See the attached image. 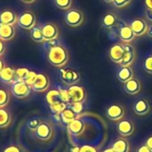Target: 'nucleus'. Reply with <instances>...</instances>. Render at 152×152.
<instances>
[{
  "label": "nucleus",
  "instance_id": "obj_1",
  "mask_svg": "<svg viewBox=\"0 0 152 152\" xmlns=\"http://www.w3.org/2000/svg\"><path fill=\"white\" fill-rule=\"evenodd\" d=\"M47 61L54 67L62 68L69 61V53L64 46L56 45L49 48L47 53Z\"/></svg>",
  "mask_w": 152,
  "mask_h": 152
},
{
  "label": "nucleus",
  "instance_id": "obj_2",
  "mask_svg": "<svg viewBox=\"0 0 152 152\" xmlns=\"http://www.w3.org/2000/svg\"><path fill=\"white\" fill-rule=\"evenodd\" d=\"M85 20V15L82 11L78 9L71 8L65 13V22L71 28H77L83 24Z\"/></svg>",
  "mask_w": 152,
  "mask_h": 152
},
{
  "label": "nucleus",
  "instance_id": "obj_3",
  "mask_svg": "<svg viewBox=\"0 0 152 152\" xmlns=\"http://www.w3.org/2000/svg\"><path fill=\"white\" fill-rule=\"evenodd\" d=\"M32 88L25 81H16L12 84V94L18 99H24L28 97Z\"/></svg>",
  "mask_w": 152,
  "mask_h": 152
},
{
  "label": "nucleus",
  "instance_id": "obj_4",
  "mask_svg": "<svg viewBox=\"0 0 152 152\" xmlns=\"http://www.w3.org/2000/svg\"><path fill=\"white\" fill-rule=\"evenodd\" d=\"M60 77L61 81L68 86H72L76 85L79 79H80V75L79 73L72 69H63L61 68L60 69Z\"/></svg>",
  "mask_w": 152,
  "mask_h": 152
},
{
  "label": "nucleus",
  "instance_id": "obj_5",
  "mask_svg": "<svg viewBox=\"0 0 152 152\" xmlns=\"http://www.w3.org/2000/svg\"><path fill=\"white\" fill-rule=\"evenodd\" d=\"M17 23L20 28L30 30L32 28L36 26L37 19L32 12H24L19 16Z\"/></svg>",
  "mask_w": 152,
  "mask_h": 152
},
{
  "label": "nucleus",
  "instance_id": "obj_6",
  "mask_svg": "<svg viewBox=\"0 0 152 152\" xmlns=\"http://www.w3.org/2000/svg\"><path fill=\"white\" fill-rule=\"evenodd\" d=\"M50 86V80L47 75L44 73H39L37 75V77L34 83L31 85V88L33 91L37 93H44L48 90Z\"/></svg>",
  "mask_w": 152,
  "mask_h": 152
},
{
  "label": "nucleus",
  "instance_id": "obj_7",
  "mask_svg": "<svg viewBox=\"0 0 152 152\" xmlns=\"http://www.w3.org/2000/svg\"><path fill=\"white\" fill-rule=\"evenodd\" d=\"M68 92L69 94L70 103L83 102L86 100V91L82 86H80L78 85L69 86V87L68 88Z\"/></svg>",
  "mask_w": 152,
  "mask_h": 152
},
{
  "label": "nucleus",
  "instance_id": "obj_8",
  "mask_svg": "<svg viewBox=\"0 0 152 152\" xmlns=\"http://www.w3.org/2000/svg\"><path fill=\"white\" fill-rule=\"evenodd\" d=\"M108 53H109V58L113 62L118 63V64H121V62L123 61V58H124V54H125L124 45L120 44V43L114 44L109 49Z\"/></svg>",
  "mask_w": 152,
  "mask_h": 152
},
{
  "label": "nucleus",
  "instance_id": "obj_9",
  "mask_svg": "<svg viewBox=\"0 0 152 152\" xmlns=\"http://www.w3.org/2000/svg\"><path fill=\"white\" fill-rule=\"evenodd\" d=\"M106 116L112 121H119L123 119L125 116V109L120 104H112L106 110Z\"/></svg>",
  "mask_w": 152,
  "mask_h": 152
},
{
  "label": "nucleus",
  "instance_id": "obj_10",
  "mask_svg": "<svg viewBox=\"0 0 152 152\" xmlns=\"http://www.w3.org/2000/svg\"><path fill=\"white\" fill-rule=\"evenodd\" d=\"M42 32L44 35V38L45 41H52V40H55L58 36H59V28L53 22H47L45 23L42 26Z\"/></svg>",
  "mask_w": 152,
  "mask_h": 152
},
{
  "label": "nucleus",
  "instance_id": "obj_11",
  "mask_svg": "<svg viewBox=\"0 0 152 152\" xmlns=\"http://www.w3.org/2000/svg\"><path fill=\"white\" fill-rule=\"evenodd\" d=\"M130 27L134 31L135 37H142L145 35L149 29V25L147 24L146 20L142 18L134 19L130 23Z\"/></svg>",
  "mask_w": 152,
  "mask_h": 152
},
{
  "label": "nucleus",
  "instance_id": "obj_12",
  "mask_svg": "<svg viewBox=\"0 0 152 152\" xmlns=\"http://www.w3.org/2000/svg\"><path fill=\"white\" fill-rule=\"evenodd\" d=\"M35 135L41 141H48L53 135V127L46 122H42L35 131Z\"/></svg>",
  "mask_w": 152,
  "mask_h": 152
},
{
  "label": "nucleus",
  "instance_id": "obj_13",
  "mask_svg": "<svg viewBox=\"0 0 152 152\" xmlns=\"http://www.w3.org/2000/svg\"><path fill=\"white\" fill-rule=\"evenodd\" d=\"M117 131L122 136H130L134 131V125L129 119H121L117 124Z\"/></svg>",
  "mask_w": 152,
  "mask_h": 152
},
{
  "label": "nucleus",
  "instance_id": "obj_14",
  "mask_svg": "<svg viewBox=\"0 0 152 152\" xmlns=\"http://www.w3.org/2000/svg\"><path fill=\"white\" fill-rule=\"evenodd\" d=\"M124 47H125V54L120 65L125 67H129L134 63L135 60L136 52L134 47L131 44H124Z\"/></svg>",
  "mask_w": 152,
  "mask_h": 152
},
{
  "label": "nucleus",
  "instance_id": "obj_15",
  "mask_svg": "<svg viewBox=\"0 0 152 152\" xmlns=\"http://www.w3.org/2000/svg\"><path fill=\"white\" fill-rule=\"evenodd\" d=\"M118 37L125 44H130L134 39L135 35L132 30L130 25L123 23V25L119 27L118 29Z\"/></svg>",
  "mask_w": 152,
  "mask_h": 152
},
{
  "label": "nucleus",
  "instance_id": "obj_16",
  "mask_svg": "<svg viewBox=\"0 0 152 152\" xmlns=\"http://www.w3.org/2000/svg\"><path fill=\"white\" fill-rule=\"evenodd\" d=\"M151 110V105L149 102L144 98H140L134 103V111L138 116H144Z\"/></svg>",
  "mask_w": 152,
  "mask_h": 152
},
{
  "label": "nucleus",
  "instance_id": "obj_17",
  "mask_svg": "<svg viewBox=\"0 0 152 152\" xmlns=\"http://www.w3.org/2000/svg\"><path fill=\"white\" fill-rule=\"evenodd\" d=\"M101 22H102V26L107 29H111V28H114L116 27H118V16L111 12H106L102 20H101Z\"/></svg>",
  "mask_w": 152,
  "mask_h": 152
},
{
  "label": "nucleus",
  "instance_id": "obj_18",
  "mask_svg": "<svg viewBox=\"0 0 152 152\" xmlns=\"http://www.w3.org/2000/svg\"><path fill=\"white\" fill-rule=\"evenodd\" d=\"M85 127H86L85 123L79 118H77L71 121L70 123L68 124V126H67L69 133L73 136L81 135L85 131Z\"/></svg>",
  "mask_w": 152,
  "mask_h": 152
},
{
  "label": "nucleus",
  "instance_id": "obj_19",
  "mask_svg": "<svg viewBox=\"0 0 152 152\" xmlns=\"http://www.w3.org/2000/svg\"><path fill=\"white\" fill-rule=\"evenodd\" d=\"M141 88H142L141 82L134 77H133L132 79L128 80L124 84L125 91L130 95H136L141 91Z\"/></svg>",
  "mask_w": 152,
  "mask_h": 152
},
{
  "label": "nucleus",
  "instance_id": "obj_20",
  "mask_svg": "<svg viewBox=\"0 0 152 152\" xmlns=\"http://www.w3.org/2000/svg\"><path fill=\"white\" fill-rule=\"evenodd\" d=\"M17 21H18V18L13 11L7 9L0 12V23L13 26V24H15Z\"/></svg>",
  "mask_w": 152,
  "mask_h": 152
},
{
  "label": "nucleus",
  "instance_id": "obj_21",
  "mask_svg": "<svg viewBox=\"0 0 152 152\" xmlns=\"http://www.w3.org/2000/svg\"><path fill=\"white\" fill-rule=\"evenodd\" d=\"M117 77L121 83L125 84L126 82H127L128 80L134 77V70L131 68V66L129 67L121 66L117 71Z\"/></svg>",
  "mask_w": 152,
  "mask_h": 152
},
{
  "label": "nucleus",
  "instance_id": "obj_22",
  "mask_svg": "<svg viewBox=\"0 0 152 152\" xmlns=\"http://www.w3.org/2000/svg\"><path fill=\"white\" fill-rule=\"evenodd\" d=\"M0 80L5 84H12L16 81L15 69L12 67H4L0 73Z\"/></svg>",
  "mask_w": 152,
  "mask_h": 152
},
{
  "label": "nucleus",
  "instance_id": "obj_23",
  "mask_svg": "<svg viewBox=\"0 0 152 152\" xmlns=\"http://www.w3.org/2000/svg\"><path fill=\"white\" fill-rule=\"evenodd\" d=\"M15 35V30L12 25L0 23V39L3 41L11 40Z\"/></svg>",
  "mask_w": 152,
  "mask_h": 152
},
{
  "label": "nucleus",
  "instance_id": "obj_24",
  "mask_svg": "<svg viewBox=\"0 0 152 152\" xmlns=\"http://www.w3.org/2000/svg\"><path fill=\"white\" fill-rule=\"evenodd\" d=\"M45 100H46L47 103L49 104V106L63 102L61 97L60 91L56 90V89H52V90L48 91L46 95H45Z\"/></svg>",
  "mask_w": 152,
  "mask_h": 152
},
{
  "label": "nucleus",
  "instance_id": "obj_25",
  "mask_svg": "<svg viewBox=\"0 0 152 152\" xmlns=\"http://www.w3.org/2000/svg\"><path fill=\"white\" fill-rule=\"evenodd\" d=\"M112 149L116 152H129L130 145L125 138H118L113 143Z\"/></svg>",
  "mask_w": 152,
  "mask_h": 152
},
{
  "label": "nucleus",
  "instance_id": "obj_26",
  "mask_svg": "<svg viewBox=\"0 0 152 152\" xmlns=\"http://www.w3.org/2000/svg\"><path fill=\"white\" fill-rule=\"evenodd\" d=\"M30 37L34 42L37 43H43L45 42V38H44V35L42 32V27H38V26H35L34 28H32L30 29L29 32Z\"/></svg>",
  "mask_w": 152,
  "mask_h": 152
},
{
  "label": "nucleus",
  "instance_id": "obj_27",
  "mask_svg": "<svg viewBox=\"0 0 152 152\" xmlns=\"http://www.w3.org/2000/svg\"><path fill=\"white\" fill-rule=\"evenodd\" d=\"M61 118L62 122H64L65 124H69L71 121L78 118V115L76 114L70 108H67L61 113Z\"/></svg>",
  "mask_w": 152,
  "mask_h": 152
},
{
  "label": "nucleus",
  "instance_id": "obj_28",
  "mask_svg": "<svg viewBox=\"0 0 152 152\" xmlns=\"http://www.w3.org/2000/svg\"><path fill=\"white\" fill-rule=\"evenodd\" d=\"M12 118L7 110L4 108H0V128L7 127L11 123Z\"/></svg>",
  "mask_w": 152,
  "mask_h": 152
},
{
  "label": "nucleus",
  "instance_id": "obj_29",
  "mask_svg": "<svg viewBox=\"0 0 152 152\" xmlns=\"http://www.w3.org/2000/svg\"><path fill=\"white\" fill-rule=\"evenodd\" d=\"M29 69L27 68H18L15 69V77H16V81H25L28 73H29ZM15 81V82H16Z\"/></svg>",
  "mask_w": 152,
  "mask_h": 152
},
{
  "label": "nucleus",
  "instance_id": "obj_30",
  "mask_svg": "<svg viewBox=\"0 0 152 152\" xmlns=\"http://www.w3.org/2000/svg\"><path fill=\"white\" fill-rule=\"evenodd\" d=\"M50 110L53 114H61L64 110H66L68 108V104L64 102H59V103H55L53 105H50Z\"/></svg>",
  "mask_w": 152,
  "mask_h": 152
},
{
  "label": "nucleus",
  "instance_id": "obj_31",
  "mask_svg": "<svg viewBox=\"0 0 152 152\" xmlns=\"http://www.w3.org/2000/svg\"><path fill=\"white\" fill-rule=\"evenodd\" d=\"M10 101V94L4 89H0V108H4L8 105Z\"/></svg>",
  "mask_w": 152,
  "mask_h": 152
},
{
  "label": "nucleus",
  "instance_id": "obj_32",
  "mask_svg": "<svg viewBox=\"0 0 152 152\" xmlns=\"http://www.w3.org/2000/svg\"><path fill=\"white\" fill-rule=\"evenodd\" d=\"M55 5L61 10H69L72 6V0H54Z\"/></svg>",
  "mask_w": 152,
  "mask_h": 152
},
{
  "label": "nucleus",
  "instance_id": "obj_33",
  "mask_svg": "<svg viewBox=\"0 0 152 152\" xmlns=\"http://www.w3.org/2000/svg\"><path fill=\"white\" fill-rule=\"evenodd\" d=\"M41 123H42V122L40 121L39 118H30V119L28 121L27 126H28V127L29 130L35 132Z\"/></svg>",
  "mask_w": 152,
  "mask_h": 152
},
{
  "label": "nucleus",
  "instance_id": "obj_34",
  "mask_svg": "<svg viewBox=\"0 0 152 152\" xmlns=\"http://www.w3.org/2000/svg\"><path fill=\"white\" fill-rule=\"evenodd\" d=\"M143 69L146 72L152 74V56H148L143 61Z\"/></svg>",
  "mask_w": 152,
  "mask_h": 152
},
{
  "label": "nucleus",
  "instance_id": "obj_35",
  "mask_svg": "<svg viewBox=\"0 0 152 152\" xmlns=\"http://www.w3.org/2000/svg\"><path fill=\"white\" fill-rule=\"evenodd\" d=\"M132 0H113L112 4L116 8H124L131 4Z\"/></svg>",
  "mask_w": 152,
  "mask_h": 152
},
{
  "label": "nucleus",
  "instance_id": "obj_36",
  "mask_svg": "<svg viewBox=\"0 0 152 152\" xmlns=\"http://www.w3.org/2000/svg\"><path fill=\"white\" fill-rule=\"evenodd\" d=\"M69 108L76 113V114H79L82 112L83 110V103L82 102H74V103H70L69 104Z\"/></svg>",
  "mask_w": 152,
  "mask_h": 152
},
{
  "label": "nucleus",
  "instance_id": "obj_37",
  "mask_svg": "<svg viewBox=\"0 0 152 152\" xmlns=\"http://www.w3.org/2000/svg\"><path fill=\"white\" fill-rule=\"evenodd\" d=\"M59 91H60L61 97L62 101L64 102H66L67 104H69L70 103V99H69V94L68 89L67 90H65V89H59Z\"/></svg>",
  "mask_w": 152,
  "mask_h": 152
},
{
  "label": "nucleus",
  "instance_id": "obj_38",
  "mask_svg": "<svg viewBox=\"0 0 152 152\" xmlns=\"http://www.w3.org/2000/svg\"><path fill=\"white\" fill-rule=\"evenodd\" d=\"M37 73H36L35 71L30 70L28 75V77H27V78H26V80H25V82L31 86V85L34 83V81H35V79L37 77Z\"/></svg>",
  "mask_w": 152,
  "mask_h": 152
},
{
  "label": "nucleus",
  "instance_id": "obj_39",
  "mask_svg": "<svg viewBox=\"0 0 152 152\" xmlns=\"http://www.w3.org/2000/svg\"><path fill=\"white\" fill-rule=\"evenodd\" d=\"M3 152H22L21 149L19 146L16 145H10L8 147H6Z\"/></svg>",
  "mask_w": 152,
  "mask_h": 152
},
{
  "label": "nucleus",
  "instance_id": "obj_40",
  "mask_svg": "<svg viewBox=\"0 0 152 152\" xmlns=\"http://www.w3.org/2000/svg\"><path fill=\"white\" fill-rule=\"evenodd\" d=\"M79 152H98V151L91 145H84L80 148Z\"/></svg>",
  "mask_w": 152,
  "mask_h": 152
},
{
  "label": "nucleus",
  "instance_id": "obj_41",
  "mask_svg": "<svg viewBox=\"0 0 152 152\" xmlns=\"http://www.w3.org/2000/svg\"><path fill=\"white\" fill-rule=\"evenodd\" d=\"M136 152H152V151L146 145V144H144V145H141L138 149H137V151Z\"/></svg>",
  "mask_w": 152,
  "mask_h": 152
},
{
  "label": "nucleus",
  "instance_id": "obj_42",
  "mask_svg": "<svg viewBox=\"0 0 152 152\" xmlns=\"http://www.w3.org/2000/svg\"><path fill=\"white\" fill-rule=\"evenodd\" d=\"M145 14H146V18L148 19V20H150L152 23V10L151 9H146V12H145Z\"/></svg>",
  "mask_w": 152,
  "mask_h": 152
},
{
  "label": "nucleus",
  "instance_id": "obj_43",
  "mask_svg": "<svg viewBox=\"0 0 152 152\" xmlns=\"http://www.w3.org/2000/svg\"><path fill=\"white\" fill-rule=\"evenodd\" d=\"M145 144L152 151V135H151L150 137H148V139L145 142Z\"/></svg>",
  "mask_w": 152,
  "mask_h": 152
},
{
  "label": "nucleus",
  "instance_id": "obj_44",
  "mask_svg": "<svg viewBox=\"0 0 152 152\" xmlns=\"http://www.w3.org/2000/svg\"><path fill=\"white\" fill-rule=\"evenodd\" d=\"M144 4L147 7V9L152 10V0H144Z\"/></svg>",
  "mask_w": 152,
  "mask_h": 152
},
{
  "label": "nucleus",
  "instance_id": "obj_45",
  "mask_svg": "<svg viewBox=\"0 0 152 152\" xmlns=\"http://www.w3.org/2000/svg\"><path fill=\"white\" fill-rule=\"evenodd\" d=\"M4 42H3V40H1L0 39V56L4 53Z\"/></svg>",
  "mask_w": 152,
  "mask_h": 152
},
{
  "label": "nucleus",
  "instance_id": "obj_46",
  "mask_svg": "<svg viewBox=\"0 0 152 152\" xmlns=\"http://www.w3.org/2000/svg\"><path fill=\"white\" fill-rule=\"evenodd\" d=\"M80 148L77 147V146H73L72 148H70V152H79Z\"/></svg>",
  "mask_w": 152,
  "mask_h": 152
},
{
  "label": "nucleus",
  "instance_id": "obj_47",
  "mask_svg": "<svg viewBox=\"0 0 152 152\" xmlns=\"http://www.w3.org/2000/svg\"><path fill=\"white\" fill-rule=\"evenodd\" d=\"M4 61L0 59V73H1V71L4 69Z\"/></svg>",
  "mask_w": 152,
  "mask_h": 152
},
{
  "label": "nucleus",
  "instance_id": "obj_48",
  "mask_svg": "<svg viewBox=\"0 0 152 152\" xmlns=\"http://www.w3.org/2000/svg\"><path fill=\"white\" fill-rule=\"evenodd\" d=\"M148 34H149V36L151 37L152 38V25L151 26H149V29H148Z\"/></svg>",
  "mask_w": 152,
  "mask_h": 152
},
{
  "label": "nucleus",
  "instance_id": "obj_49",
  "mask_svg": "<svg viewBox=\"0 0 152 152\" xmlns=\"http://www.w3.org/2000/svg\"><path fill=\"white\" fill-rule=\"evenodd\" d=\"M20 1L25 3V4H31V3H34L36 0H20Z\"/></svg>",
  "mask_w": 152,
  "mask_h": 152
},
{
  "label": "nucleus",
  "instance_id": "obj_50",
  "mask_svg": "<svg viewBox=\"0 0 152 152\" xmlns=\"http://www.w3.org/2000/svg\"><path fill=\"white\" fill-rule=\"evenodd\" d=\"M102 152H116L112 148H110V149H106V150H104Z\"/></svg>",
  "mask_w": 152,
  "mask_h": 152
},
{
  "label": "nucleus",
  "instance_id": "obj_51",
  "mask_svg": "<svg viewBox=\"0 0 152 152\" xmlns=\"http://www.w3.org/2000/svg\"><path fill=\"white\" fill-rule=\"evenodd\" d=\"M104 2H106V3H112L113 2V0H103Z\"/></svg>",
  "mask_w": 152,
  "mask_h": 152
}]
</instances>
